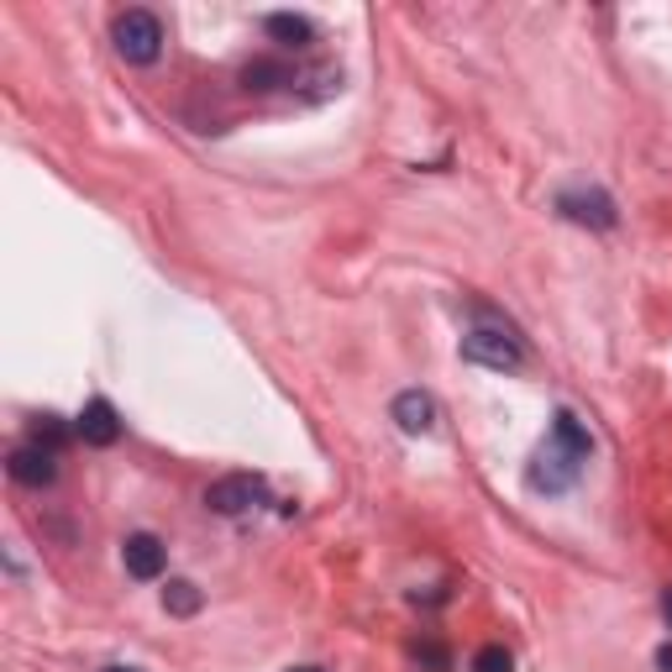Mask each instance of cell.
I'll use <instances>...</instances> for the list:
<instances>
[{
  "label": "cell",
  "instance_id": "cell-1",
  "mask_svg": "<svg viewBox=\"0 0 672 672\" xmlns=\"http://www.w3.org/2000/svg\"><path fill=\"white\" fill-rule=\"evenodd\" d=\"M589 452H594L589 426H583L573 411H557L552 415V436H546V447L536 452V463H531L525 478H531L536 494H562V488H573V478L583 473Z\"/></svg>",
  "mask_w": 672,
  "mask_h": 672
},
{
  "label": "cell",
  "instance_id": "cell-2",
  "mask_svg": "<svg viewBox=\"0 0 672 672\" xmlns=\"http://www.w3.org/2000/svg\"><path fill=\"white\" fill-rule=\"evenodd\" d=\"M111 42L127 63H158V53H164V21L152 17V11H142V6H131V11H121L111 21Z\"/></svg>",
  "mask_w": 672,
  "mask_h": 672
},
{
  "label": "cell",
  "instance_id": "cell-3",
  "mask_svg": "<svg viewBox=\"0 0 672 672\" xmlns=\"http://www.w3.org/2000/svg\"><path fill=\"white\" fill-rule=\"evenodd\" d=\"M463 357L467 363H478V368H494V374H515L525 363L521 342L504 332V326H478V332L463 336Z\"/></svg>",
  "mask_w": 672,
  "mask_h": 672
},
{
  "label": "cell",
  "instance_id": "cell-4",
  "mask_svg": "<svg viewBox=\"0 0 672 672\" xmlns=\"http://www.w3.org/2000/svg\"><path fill=\"white\" fill-rule=\"evenodd\" d=\"M206 504L216 515H247L253 504H263V478H253V473H226V478H216L206 488Z\"/></svg>",
  "mask_w": 672,
  "mask_h": 672
},
{
  "label": "cell",
  "instance_id": "cell-5",
  "mask_svg": "<svg viewBox=\"0 0 672 672\" xmlns=\"http://www.w3.org/2000/svg\"><path fill=\"white\" fill-rule=\"evenodd\" d=\"M6 473H11V484H21V488H48L58 478V452L27 442V447H17L6 457Z\"/></svg>",
  "mask_w": 672,
  "mask_h": 672
},
{
  "label": "cell",
  "instance_id": "cell-6",
  "mask_svg": "<svg viewBox=\"0 0 672 672\" xmlns=\"http://www.w3.org/2000/svg\"><path fill=\"white\" fill-rule=\"evenodd\" d=\"M121 562H127V573L137 583H152V579H164V567H168V546L152 536V531H131L127 542H121Z\"/></svg>",
  "mask_w": 672,
  "mask_h": 672
},
{
  "label": "cell",
  "instance_id": "cell-7",
  "mask_svg": "<svg viewBox=\"0 0 672 672\" xmlns=\"http://www.w3.org/2000/svg\"><path fill=\"white\" fill-rule=\"evenodd\" d=\"M79 436H85V447H116L121 442V421H116V405L111 399H90L85 411H79Z\"/></svg>",
  "mask_w": 672,
  "mask_h": 672
},
{
  "label": "cell",
  "instance_id": "cell-8",
  "mask_svg": "<svg viewBox=\"0 0 672 672\" xmlns=\"http://www.w3.org/2000/svg\"><path fill=\"white\" fill-rule=\"evenodd\" d=\"M557 210L567 221H583V226H615L620 210L604 189H589V195H557Z\"/></svg>",
  "mask_w": 672,
  "mask_h": 672
},
{
  "label": "cell",
  "instance_id": "cell-9",
  "mask_svg": "<svg viewBox=\"0 0 672 672\" xmlns=\"http://www.w3.org/2000/svg\"><path fill=\"white\" fill-rule=\"evenodd\" d=\"M394 421H399V431H411V436H426L431 426H436V405H431V394L421 389H405L394 394Z\"/></svg>",
  "mask_w": 672,
  "mask_h": 672
},
{
  "label": "cell",
  "instance_id": "cell-10",
  "mask_svg": "<svg viewBox=\"0 0 672 672\" xmlns=\"http://www.w3.org/2000/svg\"><path fill=\"white\" fill-rule=\"evenodd\" d=\"M243 85L247 90H284V85H295V75H289V63H279V58H253L243 69Z\"/></svg>",
  "mask_w": 672,
  "mask_h": 672
},
{
  "label": "cell",
  "instance_id": "cell-11",
  "mask_svg": "<svg viewBox=\"0 0 672 672\" xmlns=\"http://www.w3.org/2000/svg\"><path fill=\"white\" fill-rule=\"evenodd\" d=\"M268 27V38H279V42H289V48H305V42H316V27L305 17H295V11H274V17L263 21Z\"/></svg>",
  "mask_w": 672,
  "mask_h": 672
},
{
  "label": "cell",
  "instance_id": "cell-12",
  "mask_svg": "<svg viewBox=\"0 0 672 672\" xmlns=\"http://www.w3.org/2000/svg\"><path fill=\"white\" fill-rule=\"evenodd\" d=\"M164 610H168V615H195V610H200V589H195L189 579H168Z\"/></svg>",
  "mask_w": 672,
  "mask_h": 672
},
{
  "label": "cell",
  "instance_id": "cell-13",
  "mask_svg": "<svg viewBox=\"0 0 672 672\" xmlns=\"http://www.w3.org/2000/svg\"><path fill=\"white\" fill-rule=\"evenodd\" d=\"M473 672H515V656L504 652V646H478V656H473Z\"/></svg>",
  "mask_w": 672,
  "mask_h": 672
},
{
  "label": "cell",
  "instance_id": "cell-14",
  "mask_svg": "<svg viewBox=\"0 0 672 672\" xmlns=\"http://www.w3.org/2000/svg\"><path fill=\"white\" fill-rule=\"evenodd\" d=\"M63 442H69V431L58 426V415H42V421H38V447L58 452V447H63Z\"/></svg>",
  "mask_w": 672,
  "mask_h": 672
},
{
  "label": "cell",
  "instance_id": "cell-15",
  "mask_svg": "<svg viewBox=\"0 0 672 672\" xmlns=\"http://www.w3.org/2000/svg\"><path fill=\"white\" fill-rule=\"evenodd\" d=\"M415 662H426V668H436V672H447V668H452V656L442 652L436 641H421V646H415Z\"/></svg>",
  "mask_w": 672,
  "mask_h": 672
},
{
  "label": "cell",
  "instance_id": "cell-16",
  "mask_svg": "<svg viewBox=\"0 0 672 672\" xmlns=\"http://www.w3.org/2000/svg\"><path fill=\"white\" fill-rule=\"evenodd\" d=\"M662 620H668V631H672V589H662Z\"/></svg>",
  "mask_w": 672,
  "mask_h": 672
},
{
  "label": "cell",
  "instance_id": "cell-17",
  "mask_svg": "<svg viewBox=\"0 0 672 672\" xmlns=\"http://www.w3.org/2000/svg\"><path fill=\"white\" fill-rule=\"evenodd\" d=\"M656 668L672 672V646H662V652H656Z\"/></svg>",
  "mask_w": 672,
  "mask_h": 672
},
{
  "label": "cell",
  "instance_id": "cell-18",
  "mask_svg": "<svg viewBox=\"0 0 672 672\" xmlns=\"http://www.w3.org/2000/svg\"><path fill=\"white\" fill-rule=\"evenodd\" d=\"M100 672H142V668H121V662H111V668H100Z\"/></svg>",
  "mask_w": 672,
  "mask_h": 672
},
{
  "label": "cell",
  "instance_id": "cell-19",
  "mask_svg": "<svg viewBox=\"0 0 672 672\" xmlns=\"http://www.w3.org/2000/svg\"><path fill=\"white\" fill-rule=\"evenodd\" d=\"M289 672H320V668H289Z\"/></svg>",
  "mask_w": 672,
  "mask_h": 672
}]
</instances>
